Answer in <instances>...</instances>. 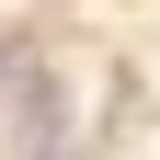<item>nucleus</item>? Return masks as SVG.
I'll return each instance as SVG.
<instances>
[{
	"label": "nucleus",
	"mask_w": 160,
	"mask_h": 160,
	"mask_svg": "<svg viewBox=\"0 0 160 160\" xmlns=\"http://www.w3.org/2000/svg\"><path fill=\"white\" fill-rule=\"evenodd\" d=\"M12 57H23V46H12ZM12 57H0V69H12Z\"/></svg>",
	"instance_id": "1"
}]
</instances>
